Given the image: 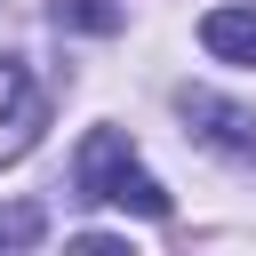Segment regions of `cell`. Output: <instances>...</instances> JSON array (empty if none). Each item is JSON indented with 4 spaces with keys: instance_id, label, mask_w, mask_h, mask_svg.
<instances>
[{
    "instance_id": "277c9868",
    "label": "cell",
    "mask_w": 256,
    "mask_h": 256,
    "mask_svg": "<svg viewBox=\"0 0 256 256\" xmlns=\"http://www.w3.org/2000/svg\"><path fill=\"white\" fill-rule=\"evenodd\" d=\"M200 40H208L224 64H256V8H208Z\"/></svg>"
},
{
    "instance_id": "3957f363",
    "label": "cell",
    "mask_w": 256,
    "mask_h": 256,
    "mask_svg": "<svg viewBox=\"0 0 256 256\" xmlns=\"http://www.w3.org/2000/svg\"><path fill=\"white\" fill-rule=\"evenodd\" d=\"M176 112H184V120H192V128H200L216 152L256 160V112H248V104H224L216 88H184V96H176Z\"/></svg>"
},
{
    "instance_id": "8992f818",
    "label": "cell",
    "mask_w": 256,
    "mask_h": 256,
    "mask_svg": "<svg viewBox=\"0 0 256 256\" xmlns=\"http://www.w3.org/2000/svg\"><path fill=\"white\" fill-rule=\"evenodd\" d=\"M32 232H40V216H32V208H16V216L0 224V240H32Z\"/></svg>"
},
{
    "instance_id": "5b68a950",
    "label": "cell",
    "mask_w": 256,
    "mask_h": 256,
    "mask_svg": "<svg viewBox=\"0 0 256 256\" xmlns=\"http://www.w3.org/2000/svg\"><path fill=\"white\" fill-rule=\"evenodd\" d=\"M56 24H72V32H120L128 16L112 0H56Z\"/></svg>"
},
{
    "instance_id": "7a4b0ae2",
    "label": "cell",
    "mask_w": 256,
    "mask_h": 256,
    "mask_svg": "<svg viewBox=\"0 0 256 256\" xmlns=\"http://www.w3.org/2000/svg\"><path fill=\"white\" fill-rule=\"evenodd\" d=\"M40 128H48V96H40V80H32L24 64H0V168L24 160V152L40 144Z\"/></svg>"
},
{
    "instance_id": "6da1fadb",
    "label": "cell",
    "mask_w": 256,
    "mask_h": 256,
    "mask_svg": "<svg viewBox=\"0 0 256 256\" xmlns=\"http://www.w3.org/2000/svg\"><path fill=\"white\" fill-rule=\"evenodd\" d=\"M72 184H80V200H112V208L152 216V224H168V208H176V200L136 168V152H128V136H120V128H88V136H80Z\"/></svg>"
}]
</instances>
